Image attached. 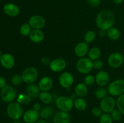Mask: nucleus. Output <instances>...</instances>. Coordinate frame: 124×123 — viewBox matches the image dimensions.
Instances as JSON below:
<instances>
[{
  "instance_id": "f257e3e1",
  "label": "nucleus",
  "mask_w": 124,
  "mask_h": 123,
  "mask_svg": "<svg viewBox=\"0 0 124 123\" xmlns=\"http://www.w3.org/2000/svg\"><path fill=\"white\" fill-rule=\"evenodd\" d=\"M115 15L109 10H102L98 14L96 19V25L99 30H107L114 25Z\"/></svg>"
},
{
  "instance_id": "f03ea898",
  "label": "nucleus",
  "mask_w": 124,
  "mask_h": 123,
  "mask_svg": "<svg viewBox=\"0 0 124 123\" xmlns=\"http://www.w3.org/2000/svg\"><path fill=\"white\" fill-rule=\"evenodd\" d=\"M7 113L9 118L13 120L19 119L24 114L22 104L18 102H10L7 107Z\"/></svg>"
},
{
  "instance_id": "7ed1b4c3",
  "label": "nucleus",
  "mask_w": 124,
  "mask_h": 123,
  "mask_svg": "<svg viewBox=\"0 0 124 123\" xmlns=\"http://www.w3.org/2000/svg\"><path fill=\"white\" fill-rule=\"evenodd\" d=\"M108 94L112 96H119L124 94V80L117 79L111 82L107 87Z\"/></svg>"
},
{
  "instance_id": "20e7f679",
  "label": "nucleus",
  "mask_w": 124,
  "mask_h": 123,
  "mask_svg": "<svg viewBox=\"0 0 124 123\" xmlns=\"http://www.w3.org/2000/svg\"><path fill=\"white\" fill-rule=\"evenodd\" d=\"M55 104L60 111L69 112L73 108L74 101L69 96H60L56 100Z\"/></svg>"
},
{
  "instance_id": "39448f33",
  "label": "nucleus",
  "mask_w": 124,
  "mask_h": 123,
  "mask_svg": "<svg viewBox=\"0 0 124 123\" xmlns=\"http://www.w3.org/2000/svg\"><path fill=\"white\" fill-rule=\"evenodd\" d=\"M76 67L79 72L82 74H87L93 70V61L85 57L80 58L76 63Z\"/></svg>"
},
{
  "instance_id": "423d86ee",
  "label": "nucleus",
  "mask_w": 124,
  "mask_h": 123,
  "mask_svg": "<svg viewBox=\"0 0 124 123\" xmlns=\"http://www.w3.org/2000/svg\"><path fill=\"white\" fill-rule=\"evenodd\" d=\"M38 71L35 67L30 66L23 71L21 76L23 82L28 84L34 83L38 77Z\"/></svg>"
},
{
  "instance_id": "0eeeda50",
  "label": "nucleus",
  "mask_w": 124,
  "mask_h": 123,
  "mask_svg": "<svg viewBox=\"0 0 124 123\" xmlns=\"http://www.w3.org/2000/svg\"><path fill=\"white\" fill-rule=\"evenodd\" d=\"M116 106V101L112 96H107L104 98L102 99L99 104V107L103 112L107 113H111L115 109Z\"/></svg>"
},
{
  "instance_id": "6e6552de",
  "label": "nucleus",
  "mask_w": 124,
  "mask_h": 123,
  "mask_svg": "<svg viewBox=\"0 0 124 123\" xmlns=\"http://www.w3.org/2000/svg\"><path fill=\"white\" fill-rule=\"evenodd\" d=\"M0 95L2 101L6 102H12L16 97L17 93L13 87L6 86L1 89Z\"/></svg>"
},
{
  "instance_id": "1a4fd4ad",
  "label": "nucleus",
  "mask_w": 124,
  "mask_h": 123,
  "mask_svg": "<svg viewBox=\"0 0 124 123\" xmlns=\"http://www.w3.org/2000/svg\"><path fill=\"white\" fill-rule=\"evenodd\" d=\"M124 61V56L119 52L111 53L108 57L107 62L109 66L112 68H118L122 66Z\"/></svg>"
},
{
  "instance_id": "9d476101",
  "label": "nucleus",
  "mask_w": 124,
  "mask_h": 123,
  "mask_svg": "<svg viewBox=\"0 0 124 123\" xmlns=\"http://www.w3.org/2000/svg\"><path fill=\"white\" fill-rule=\"evenodd\" d=\"M73 75L69 72H62L59 77V84L65 89H69L73 85Z\"/></svg>"
},
{
  "instance_id": "9b49d317",
  "label": "nucleus",
  "mask_w": 124,
  "mask_h": 123,
  "mask_svg": "<svg viewBox=\"0 0 124 123\" xmlns=\"http://www.w3.org/2000/svg\"><path fill=\"white\" fill-rule=\"evenodd\" d=\"M29 24L31 28L41 30L46 25V20L42 16L35 14L30 17L29 20Z\"/></svg>"
},
{
  "instance_id": "f8f14e48",
  "label": "nucleus",
  "mask_w": 124,
  "mask_h": 123,
  "mask_svg": "<svg viewBox=\"0 0 124 123\" xmlns=\"http://www.w3.org/2000/svg\"><path fill=\"white\" fill-rule=\"evenodd\" d=\"M0 63L3 68L10 69L14 67L15 60L13 55L9 53H4L0 57Z\"/></svg>"
},
{
  "instance_id": "ddd939ff",
  "label": "nucleus",
  "mask_w": 124,
  "mask_h": 123,
  "mask_svg": "<svg viewBox=\"0 0 124 123\" xmlns=\"http://www.w3.org/2000/svg\"><path fill=\"white\" fill-rule=\"evenodd\" d=\"M67 63L64 59L62 58H56L53 59L49 65L50 69L54 72H60L65 69Z\"/></svg>"
},
{
  "instance_id": "4468645a",
  "label": "nucleus",
  "mask_w": 124,
  "mask_h": 123,
  "mask_svg": "<svg viewBox=\"0 0 124 123\" xmlns=\"http://www.w3.org/2000/svg\"><path fill=\"white\" fill-rule=\"evenodd\" d=\"M39 118V114L38 111L33 109H29L24 112L23 119L25 123H35Z\"/></svg>"
},
{
  "instance_id": "2eb2a0df",
  "label": "nucleus",
  "mask_w": 124,
  "mask_h": 123,
  "mask_svg": "<svg viewBox=\"0 0 124 123\" xmlns=\"http://www.w3.org/2000/svg\"><path fill=\"white\" fill-rule=\"evenodd\" d=\"M88 43L85 42H80L75 46L74 52L76 56L79 58L84 57L88 53Z\"/></svg>"
},
{
  "instance_id": "dca6fc26",
  "label": "nucleus",
  "mask_w": 124,
  "mask_h": 123,
  "mask_svg": "<svg viewBox=\"0 0 124 123\" xmlns=\"http://www.w3.org/2000/svg\"><path fill=\"white\" fill-rule=\"evenodd\" d=\"M71 118L68 112L59 111L54 115L53 123H70Z\"/></svg>"
},
{
  "instance_id": "f3484780",
  "label": "nucleus",
  "mask_w": 124,
  "mask_h": 123,
  "mask_svg": "<svg viewBox=\"0 0 124 123\" xmlns=\"http://www.w3.org/2000/svg\"><path fill=\"white\" fill-rule=\"evenodd\" d=\"M4 13L9 16L15 17L18 16L20 12V8L17 5L13 3H7L3 7Z\"/></svg>"
},
{
  "instance_id": "a211bd4d",
  "label": "nucleus",
  "mask_w": 124,
  "mask_h": 123,
  "mask_svg": "<svg viewBox=\"0 0 124 123\" xmlns=\"http://www.w3.org/2000/svg\"><path fill=\"white\" fill-rule=\"evenodd\" d=\"M110 80V75L104 71H99L95 76V82L100 87L107 85Z\"/></svg>"
},
{
  "instance_id": "6ab92c4d",
  "label": "nucleus",
  "mask_w": 124,
  "mask_h": 123,
  "mask_svg": "<svg viewBox=\"0 0 124 123\" xmlns=\"http://www.w3.org/2000/svg\"><path fill=\"white\" fill-rule=\"evenodd\" d=\"M53 82L52 78L48 76H44L40 79L38 86L41 91L48 92L53 87Z\"/></svg>"
},
{
  "instance_id": "aec40b11",
  "label": "nucleus",
  "mask_w": 124,
  "mask_h": 123,
  "mask_svg": "<svg viewBox=\"0 0 124 123\" xmlns=\"http://www.w3.org/2000/svg\"><path fill=\"white\" fill-rule=\"evenodd\" d=\"M29 39L35 43H41L44 39V33L41 30L33 29L29 34Z\"/></svg>"
},
{
  "instance_id": "412c9836",
  "label": "nucleus",
  "mask_w": 124,
  "mask_h": 123,
  "mask_svg": "<svg viewBox=\"0 0 124 123\" xmlns=\"http://www.w3.org/2000/svg\"><path fill=\"white\" fill-rule=\"evenodd\" d=\"M40 94V89L36 84H28L26 87V94H27L31 99L37 98L39 97Z\"/></svg>"
},
{
  "instance_id": "4be33fe9",
  "label": "nucleus",
  "mask_w": 124,
  "mask_h": 123,
  "mask_svg": "<svg viewBox=\"0 0 124 123\" xmlns=\"http://www.w3.org/2000/svg\"><path fill=\"white\" fill-rule=\"evenodd\" d=\"M75 93L78 97H84L88 93V86L84 83H79L75 86Z\"/></svg>"
},
{
  "instance_id": "5701e85b",
  "label": "nucleus",
  "mask_w": 124,
  "mask_h": 123,
  "mask_svg": "<svg viewBox=\"0 0 124 123\" xmlns=\"http://www.w3.org/2000/svg\"><path fill=\"white\" fill-rule=\"evenodd\" d=\"M107 36L111 41H116L121 36V31L117 28L112 27L107 30Z\"/></svg>"
},
{
  "instance_id": "b1692460",
  "label": "nucleus",
  "mask_w": 124,
  "mask_h": 123,
  "mask_svg": "<svg viewBox=\"0 0 124 123\" xmlns=\"http://www.w3.org/2000/svg\"><path fill=\"white\" fill-rule=\"evenodd\" d=\"M39 116L44 119H47L51 118L53 116V110L50 106H46L41 108L39 112Z\"/></svg>"
},
{
  "instance_id": "393cba45",
  "label": "nucleus",
  "mask_w": 124,
  "mask_h": 123,
  "mask_svg": "<svg viewBox=\"0 0 124 123\" xmlns=\"http://www.w3.org/2000/svg\"><path fill=\"white\" fill-rule=\"evenodd\" d=\"M88 58L92 61L98 60L101 55V51L98 47H93L88 53Z\"/></svg>"
},
{
  "instance_id": "a878e982",
  "label": "nucleus",
  "mask_w": 124,
  "mask_h": 123,
  "mask_svg": "<svg viewBox=\"0 0 124 123\" xmlns=\"http://www.w3.org/2000/svg\"><path fill=\"white\" fill-rule=\"evenodd\" d=\"M74 107L79 111H83L87 107V101L83 98H78L74 100Z\"/></svg>"
},
{
  "instance_id": "bb28decb",
  "label": "nucleus",
  "mask_w": 124,
  "mask_h": 123,
  "mask_svg": "<svg viewBox=\"0 0 124 123\" xmlns=\"http://www.w3.org/2000/svg\"><path fill=\"white\" fill-rule=\"evenodd\" d=\"M39 99L44 104H49L53 100V96L47 91H42L39 95Z\"/></svg>"
},
{
  "instance_id": "cd10ccee",
  "label": "nucleus",
  "mask_w": 124,
  "mask_h": 123,
  "mask_svg": "<svg viewBox=\"0 0 124 123\" xmlns=\"http://www.w3.org/2000/svg\"><path fill=\"white\" fill-rule=\"evenodd\" d=\"M108 94V92L107 89H105L104 87H99L97 88L94 91V95L99 100H102L106 97Z\"/></svg>"
},
{
  "instance_id": "c85d7f7f",
  "label": "nucleus",
  "mask_w": 124,
  "mask_h": 123,
  "mask_svg": "<svg viewBox=\"0 0 124 123\" xmlns=\"http://www.w3.org/2000/svg\"><path fill=\"white\" fill-rule=\"evenodd\" d=\"M31 98L27 94H19L18 96V98H17V101H18V102L20 103L21 104H29L31 102Z\"/></svg>"
},
{
  "instance_id": "c756f323",
  "label": "nucleus",
  "mask_w": 124,
  "mask_h": 123,
  "mask_svg": "<svg viewBox=\"0 0 124 123\" xmlns=\"http://www.w3.org/2000/svg\"><path fill=\"white\" fill-rule=\"evenodd\" d=\"M96 36V33L94 31H93V30H88L84 34V42H85L87 43L93 42L95 40Z\"/></svg>"
},
{
  "instance_id": "7c9ffc66",
  "label": "nucleus",
  "mask_w": 124,
  "mask_h": 123,
  "mask_svg": "<svg viewBox=\"0 0 124 123\" xmlns=\"http://www.w3.org/2000/svg\"><path fill=\"white\" fill-rule=\"evenodd\" d=\"M31 27L29 25V23H25L23 24L19 28V32L23 36H29L30 33L31 31Z\"/></svg>"
},
{
  "instance_id": "2f4dec72",
  "label": "nucleus",
  "mask_w": 124,
  "mask_h": 123,
  "mask_svg": "<svg viewBox=\"0 0 124 123\" xmlns=\"http://www.w3.org/2000/svg\"><path fill=\"white\" fill-rule=\"evenodd\" d=\"M116 106L117 109L124 115V94L118 96L116 100Z\"/></svg>"
},
{
  "instance_id": "473e14b6",
  "label": "nucleus",
  "mask_w": 124,
  "mask_h": 123,
  "mask_svg": "<svg viewBox=\"0 0 124 123\" xmlns=\"http://www.w3.org/2000/svg\"><path fill=\"white\" fill-rule=\"evenodd\" d=\"M112 118L111 115L109 113H102L101 116L99 117V123H113Z\"/></svg>"
},
{
  "instance_id": "72a5a7b5",
  "label": "nucleus",
  "mask_w": 124,
  "mask_h": 123,
  "mask_svg": "<svg viewBox=\"0 0 124 123\" xmlns=\"http://www.w3.org/2000/svg\"><path fill=\"white\" fill-rule=\"evenodd\" d=\"M23 82V78H22L21 75L20 74H15L12 76L11 78V82L13 85L18 86L20 85Z\"/></svg>"
},
{
  "instance_id": "f704fd0d",
  "label": "nucleus",
  "mask_w": 124,
  "mask_h": 123,
  "mask_svg": "<svg viewBox=\"0 0 124 123\" xmlns=\"http://www.w3.org/2000/svg\"><path fill=\"white\" fill-rule=\"evenodd\" d=\"M111 116L113 120L115 121H119L122 117V113L118 109H115L111 112Z\"/></svg>"
},
{
  "instance_id": "c9c22d12",
  "label": "nucleus",
  "mask_w": 124,
  "mask_h": 123,
  "mask_svg": "<svg viewBox=\"0 0 124 123\" xmlns=\"http://www.w3.org/2000/svg\"><path fill=\"white\" fill-rule=\"evenodd\" d=\"M95 82V77L92 74H88L85 77L84 80V83L87 86H90L93 84V83Z\"/></svg>"
},
{
  "instance_id": "e433bc0d",
  "label": "nucleus",
  "mask_w": 124,
  "mask_h": 123,
  "mask_svg": "<svg viewBox=\"0 0 124 123\" xmlns=\"http://www.w3.org/2000/svg\"><path fill=\"white\" fill-rule=\"evenodd\" d=\"M103 111L100 107H94L92 109V113L95 117H100L102 115Z\"/></svg>"
},
{
  "instance_id": "4c0bfd02",
  "label": "nucleus",
  "mask_w": 124,
  "mask_h": 123,
  "mask_svg": "<svg viewBox=\"0 0 124 123\" xmlns=\"http://www.w3.org/2000/svg\"><path fill=\"white\" fill-rule=\"evenodd\" d=\"M93 68L96 69H101L104 66V63L101 60H96L93 61Z\"/></svg>"
},
{
  "instance_id": "58836bf2",
  "label": "nucleus",
  "mask_w": 124,
  "mask_h": 123,
  "mask_svg": "<svg viewBox=\"0 0 124 123\" xmlns=\"http://www.w3.org/2000/svg\"><path fill=\"white\" fill-rule=\"evenodd\" d=\"M87 2L92 7H98L101 4V0H87Z\"/></svg>"
},
{
  "instance_id": "ea45409f",
  "label": "nucleus",
  "mask_w": 124,
  "mask_h": 123,
  "mask_svg": "<svg viewBox=\"0 0 124 123\" xmlns=\"http://www.w3.org/2000/svg\"><path fill=\"white\" fill-rule=\"evenodd\" d=\"M51 61H52V60H50V59L49 57H46V56L42 57L41 59V62L42 63L43 65H46V66H47V65H50Z\"/></svg>"
},
{
  "instance_id": "a19ab883",
  "label": "nucleus",
  "mask_w": 124,
  "mask_h": 123,
  "mask_svg": "<svg viewBox=\"0 0 124 123\" xmlns=\"http://www.w3.org/2000/svg\"><path fill=\"white\" fill-rule=\"evenodd\" d=\"M6 86V82L5 78L2 76H0V89H2Z\"/></svg>"
},
{
  "instance_id": "79ce46f5",
  "label": "nucleus",
  "mask_w": 124,
  "mask_h": 123,
  "mask_svg": "<svg viewBox=\"0 0 124 123\" xmlns=\"http://www.w3.org/2000/svg\"><path fill=\"white\" fill-rule=\"evenodd\" d=\"M33 109L35 110L38 111V112H39L40 110L41 109V105L39 103H35L33 104Z\"/></svg>"
},
{
  "instance_id": "37998d69",
  "label": "nucleus",
  "mask_w": 124,
  "mask_h": 123,
  "mask_svg": "<svg viewBox=\"0 0 124 123\" xmlns=\"http://www.w3.org/2000/svg\"><path fill=\"white\" fill-rule=\"evenodd\" d=\"M99 35L101 37H105L107 36V30H100L99 32Z\"/></svg>"
},
{
  "instance_id": "c03bdc74",
  "label": "nucleus",
  "mask_w": 124,
  "mask_h": 123,
  "mask_svg": "<svg viewBox=\"0 0 124 123\" xmlns=\"http://www.w3.org/2000/svg\"><path fill=\"white\" fill-rule=\"evenodd\" d=\"M124 0H113V2L116 4H121L122 2H123Z\"/></svg>"
},
{
  "instance_id": "a18cd8bd",
  "label": "nucleus",
  "mask_w": 124,
  "mask_h": 123,
  "mask_svg": "<svg viewBox=\"0 0 124 123\" xmlns=\"http://www.w3.org/2000/svg\"><path fill=\"white\" fill-rule=\"evenodd\" d=\"M35 123H46L43 119H38V120Z\"/></svg>"
},
{
  "instance_id": "49530a36",
  "label": "nucleus",
  "mask_w": 124,
  "mask_h": 123,
  "mask_svg": "<svg viewBox=\"0 0 124 123\" xmlns=\"http://www.w3.org/2000/svg\"><path fill=\"white\" fill-rule=\"evenodd\" d=\"M13 123H21L19 119H16V120H13Z\"/></svg>"
},
{
  "instance_id": "de8ad7c7",
  "label": "nucleus",
  "mask_w": 124,
  "mask_h": 123,
  "mask_svg": "<svg viewBox=\"0 0 124 123\" xmlns=\"http://www.w3.org/2000/svg\"><path fill=\"white\" fill-rule=\"evenodd\" d=\"M2 55V52L1 51H0V57L1 56V55Z\"/></svg>"
},
{
  "instance_id": "09e8293b",
  "label": "nucleus",
  "mask_w": 124,
  "mask_h": 123,
  "mask_svg": "<svg viewBox=\"0 0 124 123\" xmlns=\"http://www.w3.org/2000/svg\"><path fill=\"white\" fill-rule=\"evenodd\" d=\"M123 56H124V55H123Z\"/></svg>"
},
{
  "instance_id": "8fccbe9b",
  "label": "nucleus",
  "mask_w": 124,
  "mask_h": 123,
  "mask_svg": "<svg viewBox=\"0 0 124 123\" xmlns=\"http://www.w3.org/2000/svg\"><path fill=\"white\" fill-rule=\"evenodd\" d=\"M0 2H1V0H0Z\"/></svg>"
}]
</instances>
